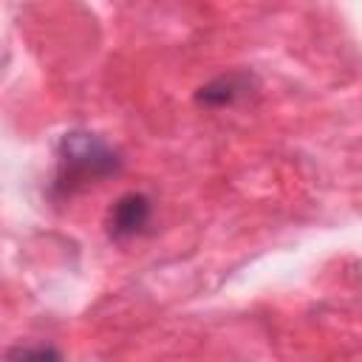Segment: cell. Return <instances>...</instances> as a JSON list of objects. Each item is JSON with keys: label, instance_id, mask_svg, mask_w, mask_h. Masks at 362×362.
<instances>
[{"label": "cell", "instance_id": "cell-3", "mask_svg": "<svg viewBox=\"0 0 362 362\" xmlns=\"http://www.w3.org/2000/svg\"><path fill=\"white\" fill-rule=\"evenodd\" d=\"M240 90H243L240 76H221V79L209 82L206 88H201L198 99H201L204 105H218V107H221V105L235 102V96H240Z\"/></svg>", "mask_w": 362, "mask_h": 362}, {"label": "cell", "instance_id": "cell-2", "mask_svg": "<svg viewBox=\"0 0 362 362\" xmlns=\"http://www.w3.org/2000/svg\"><path fill=\"white\" fill-rule=\"evenodd\" d=\"M150 215H153L150 201L141 192H130V195H122L113 204L110 218H107V229L119 240L122 238H133V235H139L150 223Z\"/></svg>", "mask_w": 362, "mask_h": 362}, {"label": "cell", "instance_id": "cell-1", "mask_svg": "<svg viewBox=\"0 0 362 362\" xmlns=\"http://www.w3.org/2000/svg\"><path fill=\"white\" fill-rule=\"evenodd\" d=\"M119 158L116 153L93 133H65L59 141V164H57V181L54 187L62 195H74L76 189L96 184L116 173Z\"/></svg>", "mask_w": 362, "mask_h": 362}]
</instances>
